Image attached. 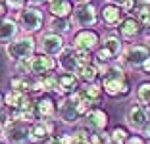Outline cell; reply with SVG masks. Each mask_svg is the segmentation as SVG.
<instances>
[{"instance_id": "obj_40", "label": "cell", "mask_w": 150, "mask_h": 144, "mask_svg": "<svg viewBox=\"0 0 150 144\" xmlns=\"http://www.w3.org/2000/svg\"><path fill=\"white\" fill-rule=\"evenodd\" d=\"M73 2L79 6V4H87V2H91V0H73Z\"/></svg>"}, {"instance_id": "obj_1", "label": "cell", "mask_w": 150, "mask_h": 144, "mask_svg": "<svg viewBox=\"0 0 150 144\" xmlns=\"http://www.w3.org/2000/svg\"><path fill=\"white\" fill-rule=\"evenodd\" d=\"M100 85L104 88V94L108 98H127L131 94L133 87H131V77H129L127 69L123 66H117V64H112L108 66V69L102 73L100 77Z\"/></svg>"}, {"instance_id": "obj_21", "label": "cell", "mask_w": 150, "mask_h": 144, "mask_svg": "<svg viewBox=\"0 0 150 144\" xmlns=\"http://www.w3.org/2000/svg\"><path fill=\"white\" fill-rule=\"evenodd\" d=\"M75 75L79 77V81L83 85H88V83H98L102 77L100 69H98L96 64H83V66H79V69L75 71Z\"/></svg>"}, {"instance_id": "obj_26", "label": "cell", "mask_w": 150, "mask_h": 144, "mask_svg": "<svg viewBox=\"0 0 150 144\" xmlns=\"http://www.w3.org/2000/svg\"><path fill=\"white\" fill-rule=\"evenodd\" d=\"M135 18L141 21L144 31L150 35V4H139V8L135 10Z\"/></svg>"}, {"instance_id": "obj_18", "label": "cell", "mask_w": 150, "mask_h": 144, "mask_svg": "<svg viewBox=\"0 0 150 144\" xmlns=\"http://www.w3.org/2000/svg\"><path fill=\"white\" fill-rule=\"evenodd\" d=\"M142 31H144V27L141 25V21H139L137 18H133V16H127L123 21L119 23L117 35L121 37L125 42H129V40H135L137 37H141Z\"/></svg>"}, {"instance_id": "obj_20", "label": "cell", "mask_w": 150, "mask_h": 144, "mask_svg": "<svg viewBox=\"0 0 150 144\" xmlns=\"http://www.w3.org/2000/svg\"><path fill=\"white\" fill-rule=\"evenodd\" d=\"M19 31H21V27H19L18 19H8V18L2 19V31H0L2 46H8L10 42H13L19 37Z\"/></svg>"}, {"instance_id": "obj_29", "label": "cell", "mask_w": 150, "mask_h": 144, "mask_svg": "<svg viewBox=\"0 0 150 144\" xmlns=\"http://www.w3.org/2000/svg\"><path fill=\"white\" fill-rule=\"evenodd\" d=\"M91 136L93 131L88 127H79L77 131H73V144H91Z\"/></svg>"}, {"instance_id": "obj_16", "label": "cell", "mask_w": 150, "mask_h": 144, "mask_svg": "<svg viewBox=\"0 0 150 144\" xmlns=\"http://www.w3.org/2000/svg\"><path fill=\"white\" fill-rule=\"evenodd\" d=\"M83 119L87 121V127L91 131H106L108 123H110L108 112L104 108H100V106H93V108L85 114Z\"/></svg>"}, {"instance_id": "obj_38", "label": "cell", "mask_w": 150, "mask_h": 144, "mask_svg": "<svg viewBox=\"0 0 150 144\" xmlns=\"http://www.w3.org/2000/svg\"><path fill=\"white\" fill-rule=\"evenodd\" d=\"M142 135H144L146 138H150V121H148V125H146L144 129H142Z\"/></svg>"}, {"instance_id": "obj_36", "label": "cell", "mask_w": 150, "mask_h": 144, "mask_svg": "<svg viewBox=\"0 0 150 144\" xmlns=\"http://www.w3.org/2000/svg\"><path fill=\"white\" fill-rule=\"evenodd\" d=\"M141 71H142V73H144V75H150V58H148V60L144 61V64H142Z\"/></svg>"}, {"instance_id": "obj_39", "label": "cell", "mask_w": 150, "mask_h": 144, "mask_svg": "<svg viewBox=\"0 0 150 144\" xmlns=\"http://www.w3.org/2000/svg\"><path fill=\"white\" fill-rule=\"evenodd\" d=\"M44 0H31V6H39V4H42Z\"/></svg>"}, {"instance_id": "obj_28", "label": "cell", "mask_w": 150, "mask_h": 144, "mask_svg": "<svg viewBox=\"0 0 150 144\" xmlns=\"http://www.w3.org/2000/svg\"><path fill=\"white\" fill-rule=\"evenodd\" d=\"M110 136H112V142L114 144H125L129 140V131L125 129V127H121V125H117V127H114L110 131Z\"/></svg>"}, {"instance_id": "obj_42", "label": "cell", "mask_w": 150, "mask_h": 144, "mask_svg": "<svg viewBox=\"0 0 150 144\" xmlns=\"http://www.w3.org/2000/svg\"><path fill=\"white\" fill-rule=\"evenodd\" d=\"M106 2H112V4H115V2H117V0H106Z\"/></svg>"}, {"instance_id": "obj_24", "label": "cell", "mask_w": 150, "mask_h": 144, "mask_svg": "<svg viewBox=\"0 0 150 144\" xmlns=\"http://www.w3.org/2000/svg\"><path fill=\"white\" fill-rule=\"evenodd\" d=\"M10 88L13 90H21V92H27V94H31V88H33V75H18L13 73L10 77Z\"/></svg>"}, {"instance_id": "obj_15", "label": "cell", "mask_w": 150, "mask_h": 144, "mask_svg": "<svg viewBox=\"0 0 150 144\" xmlns=\"http://www.w3.org/2000/svg\"><path fill=\"white\" fill-rule=\"evenodd\" d=\"M58 117L66 125H75V123H79L83 114L73 104V100H71L69 96H66V98H60V102H58Z\"/></svg>"}, {"instance_id": "obj_3", "label": "cell", "mask_w": 150, "mask_h": 144, "mask_svg": "<svg viewBox=\"0 0 150 144\" xmlns=\"http://www.w3.org/2000/svg\"><path fill=\"white\" fill-rule=\"evenodd\" d=\"M125 40L119 35H108L102 39V44L94 52V61L96 64H115L121 58L125 50Z\"/></svg>"}, {"instance_id": "obj_37", "label": "cell", "mask_w": 150, "mask_h": 144, "mask_svg": "<svg viewBox=\"0 0 150 144\" xmlns=\"http://www.w3.org/2000/svg\"><path fill=\"white\" fill-rule=\"evenodd\" d=\"M40 144H62V142H60V138H56V136H50L48 140H44V142H40Z\"/></svg>"}, {"instance_id": "obj_4", "label": "cell", "mask_w": 150, "mask_h": 144, "mask_svg": "<svg viewBox=\"0 0 150 144\" xmlns=\"http://www.w3.org/2000/svg\"><path fill=\"white\" fill-rule=\"evenodd\" d=\"M150 58V48L146 44L131 42L125 46L123 54L119 58V66H123L127 71H141L142 64Z\"/></svg>"}, {"instance_id": "obj_41", "label": "cell", "mask_w": 150, "mask_h": 144, "mask_svg": "<svg viewBox=\"0 0 150 144\" xmlns=\"http://www.w3.org/2000/svg\"><path fill=\"white\" fill-rule=\"evenodd\" d=\"M144 44L150 48V35H146V39H144Z\"/></svg>"}, {"instance_id": "obj_14", "label": "cell", "mask_w": 150, "mask_h": 144, "mask_svg": "<svg viewBox=\"0 0 150 144\" xmlns=\"http://www.w3.org/2000/svg\"><path fill=\"white\" fill-rule=\"evenodd\" d=\"M58 77V90H56V96L60 98H66V96H71L73 92H77L81 88V81L75 73H69V71H60L56 73Z\"/></svg>"}, {"instance_id": "obj_19", "label": "cell", "mask_w": 150, "mask_h": 144, "mask_svg": "<svg viewBox=\"0 0 150 144\" xmlns=\"http://www.w3.org/2000/svg\"><path fill=\"white\" fill-rule=\"evenodd\" d=\"M79 58H77V50H75L71 44H67L64 48L60 56H58V67L60 71H69V73H75V71L79 69Z\"/></svg>"}, {"instance_id": "obj_25", "label": "cell", "mask_w": 150, "mask_h": 144, "mask_svg": "<svg viewBox=\"0 0 150 144\" xmlns=\"http://www.w3.org/2000/svg\"><path fill=\"white\" fill-rule=\"evenodd\" d=\"M75 27L71 18H50L48 21V31H54L58 35H67L71 33V29Z\"/></svg>"}, {"instance_id": "obj_9", "label": "cell", "mask_w": 150, "mask_h": 144, "mask_svg": "<svg viewBox=\"0 0 150 144\" xmlns=\"http://www.w3.org/2000/svg\"><path fill=\"white\" fill-rule=\"evenodd\" d=\"M35 115L37 119H54L58 117V100L52 92H42L35 96Z\"/></svg>"}, {"instance_id": "obj_10", "label": "cell", "mask_w": 150, "mask_h": 144, "mask_svg": "<svg viewBox=\"0 0 150 144\" xmlns=\"http://www.w3.org/2000/svg\"><path fill=\"white\" fill-rule=\"evenodd\" d=\"M39 52L42 54H50V56H60L64 48L67 46L64 35H58L54 31H46V33H40L39 35Z\"/></svg>"}, {"instance_id": "obj_23", "label": "cell", "mask_w": 150, "mask_h": 144, "mask_svg": "<svg viewBox=\"0 0 150 144\" xmlns=\"http://www.w3.org/2000/svg\"><path fill=\"white\" fill-rule=\"evenodd\" d=\"M48 12L52 18H71L75 12L73 0H54L48 4Z\"/></svg>"}, {"instance_id": "obj_11", "label": "cell", "mask_w": 150, "mask_h": 144, "mask_svg": "<svg viewBox=\"0 0 150 144\" xmlns=\"http://www.w3.org/2000/svg\"><path fill=\"white\" fill-rule=\"evenodd\" d=\"M125 121H127V125L131 127L133 131L142 133V129H144V127L148 125V121H150L148 106H142V104H139V102L131 104L127 108V112H125Z\"/></svg>"}, {"instance_id": "obj_6", "label": "cell", "mask_w": 150, "mask_h": 144, "mask_svg": "<svg viewBox=\"0 0 150 144\" xmlns=\"http://www.w3.org/2000/svg\"><path fill=\"white\" fill-rule=\"evenodd\" d=\"M75 23V29H94L100 19V10L93 4V2H87V4H79L75 6V12L71 16Z\"/></svg>"}, {"instance_id": "obj_44", "label": "cell", "mask_w": 150, "mask_h": 144, "mask_svg": "<svg viewBox=\"0 0 150 144\" xmlns=\"http://www.w3.org/2000/svg\"><path fill=\"white\" fill-rule=\"evenodd\" d=\"M44 2H48V4H50V2H54V0H44Z\"/></svg>"}, {"instance_id": "obj_32", "label": "cell", "mask_w": 150, "mask_h": 144, "mask_svg": "<svg viewBox=\"0 0 150 144\" xmlns=\"http://www.w3.org/2000/svg\"><path fill=\"white\" fill-rule=\"evenodd\" d=\"M77 50V48H75ZM77 58H79V64H93L94 61V52H88V50H77Z\"/></svg>"}, {"instance_id": "obj_5", "label": "cell", "mask_w": 150, "mask_h": 144, "mask_svg": "<svg viewBox=\"0 0 150 144\" xmlns=\"http://www.w3.org/2000/svg\"><path fill=\"white\" fill-rule=\"evenodd\" d=\"M18 23L21 27L23 35H33L35 37L37 33L42 31V25H44V16L40 12L39 6H27L23 8L21 12H18Z\"/></svg>"}, {"instance_id": "obj_31", "label": "cell", "mask_w": 150, "mask_h": 144, "mask_svg": "<svg viewBox=\"0 0 150 144\" xmlns=\"http://www.w3.org/2000/svg\"><path fill=\"white\" fill-rule=\"evenodd\" d=\"M6 4H8L10 10H13V12H21L23 8H27V6L31 4V0H6Z\"/></svg>"}, {"instance_id": "obj_43", "label": "cell", "mask_w": 150, "mask_h": 144, "mask_svg": "<svg viewBox=\"0 0 150 144\" xmlns=\"http://www.w3.org/2000/svg\"><path fill=\"white\" fill-rule=\"evenodd\" d=\"M2 144H10V142H8V140H4V138H2Z\"/></svg>"}, {"instance_id": "obj_8", "label": "cell", "mask_w": 150, "mask_h": 144, "mask_svg": "<svg viewBox=\"0 0 150 144\" xmlns=\"http://www.w3.org/2000/svg\"><path fill=\"white\" fill-rule=\"evenodd\" d=\"M102 44V37L96 29H77L71 39V46L77 50H88L96 52Z\"/></svg>"}, {"instance_id": "obj_7", "label": "cell", "mask_w": 150, "mask_h": 144, "mask_svg": "<svg viewBox=\"0 0 150 144\" xmlns=\"http://www.w3.org/2000/svg\"><path fill=\"white\" fill-rule=\"evenodd\" d=\"M27 66H29V75H33V77H42V75H48V73H56L60 69L58 67V58L50 56V54H42V52H37L33 58H29Z\"/></svg>"}, {"instance_id": "obj_17", "label": "cell", "mask_w": 150, "mask_h": 144, "mask_svg": "<svg viewBox=\"0 0 150 144\" xmlns=\"http://www.w3.org/2000/svg\"><path fill=\"white\" fill-rule=\"evenodd\" d=\"M125 18H127V16H125L123 10L119 8L117 4H112V2L104 4L102 10H100V19H102V23H104L108 29H117L119 23L123 21Z\"/></svg>"}, {"instance_id": "obj_22", "label": "cell", "mask_w": 150, "mask_h": 144, "mask_svg": "<svg viewBox=\"0 0 150 144\" xmlns=\"http://www.w3.org/2000/svg\"><path fill=\"white\" fill-rule=\"evenodd\" d=\"M81 94L87 98L88 102H91V106H98L102 100H104V88H102L100 81L98 83H88V85H81Z\"/></svg>"}, {"instance_id": "obj_12", "label": "cell", "mask_w": 150, "mask_h": 144, "mask_svg": "<svg viewBox=\"0 0 150 144\" xmlns=\"http://www.w3.org/2000/svg\"><path fill=\"white\" fill-rule=\"evenodd\" d=\"M29 131H31V123L12 121L2 131V138L8 140L10 144H27L29 142Z\"/></svg>"}, {"instance_id": "obj_2", "label": "cell", "mask_w": 150, "mask_h": 144, "mask_svg": "<svg viewBox=\"0 0 150 144\" xmlns=\"http://www.w3.org/2000/svg\"><path fill=\"white\" fill-rule=\"evenodd\" d=\"M37 50H39V40L33 35H19L13 42L4 46V52L12 64H18V61L33 58L37 54Z\"/></svg>"}, {"instance_id": "obj_13", "label": "cell", "mask_w": 150, "mask_h": 144, "mask_svg": "<svg viewBox=\"0 0 150 144\" xmlns=\"http://www.w3.org/2000/svg\"><path fill=\"white\" fill-rule=\"evenodd\" d=\"M56 131V119H39L31 123V131H29V142L31 144H40L54 136Z\"/></svg>"}, {"instance_id": "obj_27", "label": "cell", "mask_w": 150, "mask_h": 144, "mask_svg": "<svg viewBox=\"0 0 150 144\" xmlns=\"http://www.w3.org/2000/svg\"><path fill=\"white\" fill-rule=\"evenodd\" d=\"M135 100L142 106H150V81H142L135 90Z\"/></svg>"}, {"instance_id": "obj_33", "label": "cell", "mask_w": 150, "mask_h": 144, "mask_svg": "<svg viewBox=\"0 0 150 144\" xmlns=\"http://www.w3.org/2000/svg\"><path fill=\"white\" fill-rule=\"evenodd\" d=\"M60 142L62 144H73V133H64V135H60Z\"/></svg>"}, {"instance_id": "obj_34", "label": "cell", "mask_w": 150, "mask_h": 144, "mask_svg": "<svg viewBox=\"0 0 150 144\" xmlns=\"http://www.w3.org/2000/svg\"><path fill=\"white\" fill-rule=\"evenodd\" d=\"M125 144H144V138H142L141 135H131Z\"/></svg>"}, {"instance_id": "obj_30", "label": "cell", "mask_w": 150, "mask_h": 144, "mask_svg": "<svg viewBox=\"0 0 150 144\" xmlns=\"http://www.w3.org/2000/svg\"><path fill=\"white\" fill-rule=\"evenodd\" d=\"M115 4L125 12V16H129V13H135V10L139 8L141 2H139V0H117Z\"/></svg>"}, {"instance_id": "obj_35", "label": "cell", "mask_w": 150, "mask_h": 144, "mask_svg": "<svg viewBox=\"0 0 150 144\" xmlns=\"http://www.w3.org/2000/svg\"><path fill=\"white\" fill-rule=\"evenodd\" d=\"M10 12V6L6 4V0H0V13H2V18H6Z\"/></svg>"}]
</instances>
